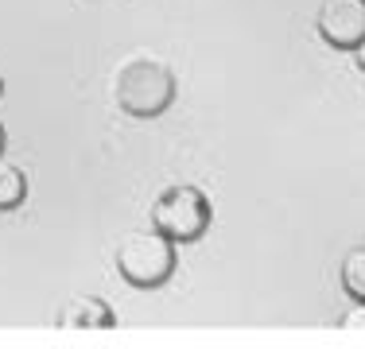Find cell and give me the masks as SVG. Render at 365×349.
I'll return each instance as SVG.
<instances>
[{
  "label": "cell",
  "instance_id": "8992f818",
  "mask_svg": "<svg viewBox=\"0 0 365 349\" xmlns=\"http://www.w3.org/2000/svg\"><path fill=\"white\" fill-rule=\"evenodd\" d=\"M338 279H342V291L350 295L354 303H365V244H358V249H350L342 256Z\"/></svg>",
  "mask_w": 365,
  "mask_h": 349
},
{
  "label": "cell",
  "instance_id": "3957f363",
  "mask_svg": "<svg viewBox=\"0 0 365 349\" xmlns=\"http://www.w3.org/2000/svg\"><path fill=\"white\" fill-rule=\"evenodd\" d=\"M148 217H152V225L163 237H171L175 244H187L210 229V198L198 187H190V182H171L168 190L155 194Z\"/></svg>",
  "mask_w": 365,
  "mask_h": 349
},
{
  "label": "cell",
  "instance_id": "5b68a950",
  "mask_svg": "<svg viewBox=\"0 0 365 349\" xmlns=\"http://www.w3.org/2000/svg\"><path fill=\"white\" fill-rule=\"evenodd\" d=\"M58 326L66 330H109L117 326V314L101 295H74L58 314Z\"/></svg>",
  "mask_w": 365,
  "mask_h": 349
},
{
  "label": "cell",
  "instance_id": "6da1fadb",
  "mask_svg": "<svg viewBox=\"0 0 365 349\" xmlns=\"http://www.w3.org/2000/svg\"><path fill=\"white\" fill-rule=\"evenodd\" d=\"M113 101L128 117H160L175 101V74L155 55H133L113 74Z\"/></svg>",
  "mask_w": 365,
  "mask_h": 349
},
{
  "label": "cell",
  "instance_id": "30bf717a",
  "mask_svg": "<svg viewBox=\"0 0 365 349\" xmlns=\"http://www.w3.org/2000/svg\"><path fill=\"white\" fill-rule=\"evenodd\" d=\"M0 152H4V125H0Z\"/></svg>",
  "mask_w": 365,
  "mask_h": 349
},
{
  "label": "cell",
  "instance_id": "52a82bcc",
  "mask_svg": "<svg viewBox=\"0 0 365 349\" xmlns=\"http://www.w3.org/2000/svg\"><path fill=\"white\" fill-rule=\"evenodd\" d=\"M24 198H28V174L16 163L0 160V209H16Z\"/></svg>",
  "mask_w": 365,
  "mask_h": 349
},
{
  "label": "cell",
  "instance_id": "ba28073f",
  "mask_svg": "<svg viewBox=\"0 0 365 349\" xmlns=\"http://www.w3.org/2000/svg\"><path fill=\"white\" fill-rule=\"evenodd\" d=\"M338 326H342V330H365V303H358V311H350Z\"/></svg>",
  "mask_w": 365,
  "mask_h": 349
},
{
  "label": "cell",
  "instance_id": "277c9868",
  "mask_svg": "<svg viewBox=\"0 0 365 349\" xmlns=\"http://www.w3.org/2000/svg\"><path fill=\"white\" fill-rule=\"evenodd\" d=\"M315 28L330 47L354 51L365 39V0H323Z\"/></svg>",
  "mask_w": 365,
  "mask_h": 349
},
{
  "label": "cell",
  "instance_id": "8fae6325",
  "mask_svg": "<svg viewBox=\"0 0 365 349\" xmlns=\"http://www.w3.org/2000/svg\"><path fill=\"white\" fill-rule=\"evenodd\" d=\"M0 93H4V78H0Z\"/></svg>",
  "mask_w": 365,
  "mask_h": 349
},
{
  "label": "cell",
  "instance_id": "9c48e42d",
  "mask_svg": "<svg viewBox=\"0 0 365 349\" xmlns=\"http://www.w3.org/2000/svg\"><path fill=\"white\" fill-rule=\"evenodd\" d=\"M354 63H358V70H365V39L354 47Z\"/></svg>",
  "mask_w": 365,
  "mask_h": 349
},
{
  "label": "cell",
  "instance_id": "7a4b0ae2",
  "mask_svg": "<svg viewBox=\"0 0 365 349\" xmlns=\"http://www.w3.org/2000/svg\"><path fill=\"white\" fill-rule=\"evenodd\" d=\"M117 272L133 287H160L175 272V241L160 229H128L117 244Z\"/></svg>",
  "mask_w": 365,
  "mask_h": 349
}]
</instances>
